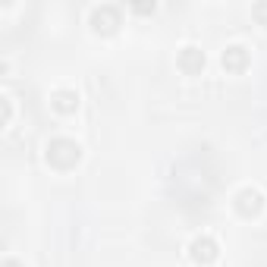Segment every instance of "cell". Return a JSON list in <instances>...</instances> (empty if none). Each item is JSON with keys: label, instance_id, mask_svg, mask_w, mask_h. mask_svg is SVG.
<instances>
[]
</instances>
